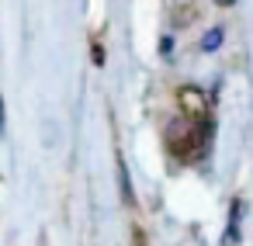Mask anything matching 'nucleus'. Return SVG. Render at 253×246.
<instances>
[{"label": "nucleus", "mask_w": 253, "mask_h": 246, "mask_svg": "<svg viewBox=\"0 0 253 246\" xmlns=\"http://www.w3.org/2000/svg\"><path fill=\"white\" fill-rule=\"evenodd\" d=\"M163 139H167V149L177 156V160H198L211 139V128L191 122V118H173L167 128H163Z\"/></svg>", "instance_id": "1"}, {"label": "nucleus", "mask_w": 253, "mask_h": 246, "mask_svg": "<svg viewBox=\"0 0 253 246\" xmlns=\"http://www.w3.org/2000/svg\"><path fill=\"white\" fill-rule=\"evenodd\" d=\"M177 104H180L184 118H191V122L211 128V108H208V97H205L198 87H180V90H177Z\"/></svg>", "instance_id": "2"}, {"label": "nucleus", "mask_w": 253, "mask_h": 246, "mask_svg": "<svg viewBox=\"0 0 253 246\" xmlns=\"http://www.w3.org/2000/svg\"><path fill=\"white\" fill-rule=\"evenodd\" d=\"M239 211H243V201L236 198V201H232V218H229V236H225V246H236V239H239Z\"/></svg>", "instance_id": "3"}, {"label": "nucleus", "mask_w": 253, "mask_h": 246, "mask_svg": "<svg viewBox=\"0 0 253 246\" xmlns=\"http://www.w3.org/2000/svg\"><path fill=\"white\" fill-rule=\"evenodd\" d=\"M218 45H222V28H211V32L205 35L201 49H205V52H211V49H218Z\"/></svg>", "instance_id": "4"}, {"label": "nucleus", "mask_w": 253, "mask_h": 246, "mask_svg": "<svg viewBox=\"0 0 253 246\" xmlns=\"http://www.w3.org/2000/svg\"><path fill=\"white\" fill-rule=\"evenodd\" d=\"M132 246H146V232H142L139 225L132 229Z\"/></svg>", "instance_id": "5"}, {"label": "nucleus", "mask_w": 253, "mask_h": 246, "mask_svg": "<svg viewBox=\"0 0 253 246\" xmlns=\"http://www.w3.org/2000/svg\"><path fill=\"white\" fill-rule=\"evenodd\" d=\"M215 4H218V7H232V4H236V0H215Z\"/></svg>", "instance_id": "6"}, {"label": "nucleus", "mask_w": 253, "mask_h": 246, "mask_svg": "<svg viewBox=\"0 0 253 246\" xmlns=\"http://www.w3.org/2000/svg\"><path fill=\"white\" fill-rule=\"evenodd\" d=\"M0 125H4V101H0Z\"/></svg>", "instance_id": "7"}]
</instances>
